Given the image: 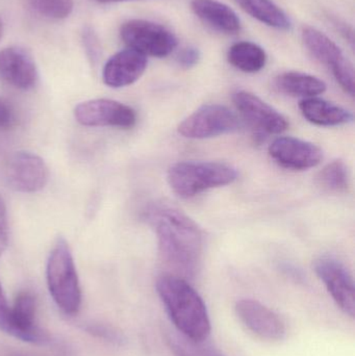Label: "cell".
I'll return each mask as SVG.
<instances>
[{
	"label": "cell",
	"mask_w": 355,
	"mask_h": 356,
	"mask_svg": "<svg viewBox=\"0 0 355 356\" xmlns=\"http://www.w3.org/2000/svg\"><path fill=\"white\" fill-rule=\"evenodd\" d=\"M227 60L242 72L256 73L266 66L267 54L258 44L238 42L229 48Z\"/></svg>",
	"instance_id": "cell-20"
},
{
	"label": "cell",
	"mask_w": 355,
	"mask_h": 356,
	"mask_svg": "<svg viewBox=\"0 0 355 356\" xmlns=\"http://www.w3.org/2000/svg\"><path fill=\"white\" fill-rule=\"evenodd\" d=\"M318 180L325 190L335 193L346 192L350 184L349 171L343 161H333L319 173Z\"/></svg>",
	"instance_id": "cell-23"
},
{
	"label": "cell",
	"mask_w": 355,
	"mask_h": 356,
	"mask_svg": "<svg viewBox=\"0 0 355 356\" xmlns=\"http://www.w3.org/2000/svg\"><path fill=\"white\" fill-rule=\"evenodd\" d=\"M0 330L12 336V323H10V309L6 301V295L0 284Z\"/></svg>",
	"instance_id": "cell-28"
},
{
	"label": "cell",
	"mask_w": 355,
	"mask_h": 356,
	"mask_svg": "<svg viewBox=\"0 0 355 356\" xmlns=\"http://www.w3.org/2000/svg\"><path fill=\"white\" fill-rule=\"evenodd\" d=\"M8 244V213L4 199L0 195V257Z\"/></svg>",
	"instance_id": "cell-29"
},
{
	"label": "cell",
	"mask_w": 355,
	"mask_h": 356,
	"mask_svg": "<svg viewBox=\"0 0 355 356\" xmlns=\"http://www.w3.org/2000/svg\"><path fill=\"white\" fill-rule=\"evenodd\" d=\"M302 35V41L310 54L321 64L325 65L333 72L342 89L354 97V65L346 58L341 48L327 35L314 27H304Z\"/></svg>",
	"instance_id": "cell-5"
},
{
	"label": "cell",
	"mask_w": 355,
	"mask_h": 356,
	"mask_svg": "<svg viewBox=\"0 0 355 356\" xmlns=\"http://www.w3.org/2000/svg\"><path fill=\"white\" fill-rule=\"evenodd\" d=\"M316 272L338 307L352 318L355 314L354 277L349 270L335 257L324 255L315 261Z\"/></svg>",
	"instance_id": "cell-9"
},
{
	"label": "cell",
	"mask_w": 355,
	"mask_h": 356,
	"mask_svg": "<svg viewBox=\"0 0 355 356\" xmlns=\"http://www.w3.org/2000/svg\"><path fill=\"white\" fill-rule=\"evenodd\" d=\"M95 1L100 2V3H110V2L126 1V0H95Z\"/></svg>",
	"instance_id": "cell-31"
},
{
	"label": "cell",
	"mask_w": 355,
	"mask_h": 356,
	"mask_svg": "<svg viewBox=\"0 0 355 356\" xmlns=\"http://www.w3.org/2000/svg\"><path fill=\"white\" fill-rule=\"evenodd\" d=\"M156 291L179 334L193 341L208 340L212 326L206 303L185 278L163 275Z\"/></svg>",
	"instance_id": "cell-2"
},
{
	"label": "cell",
	"mask_w": 355,
	"mask_h": 356,
	"mask_svg": "<svg viewBox=\"0 0 355 356\" xmlns=\"http://www.w3.org/2000/svg\"><path fill=\"white\" fill-rule=\"evenodd\" d=\"M83 40H85V48H87L88 52H90L91 58H96L97 56V42L95 41L94 38V33L92 31H85L83 35Z\"/></svg>",
	"instance_id": "cell-30"
},
{
	"label": "cell",
	"mask_w": 355,
	"mask_h": 356,
	"mask_svg": "<svg viewBox=\"0 0 355 356\" xmlns=\"http://www.w3.org/2000/svg\"><path fill=\"white\" fill-rule=\"evenodd\" d=\"M147 56L127 48L117 52L104 65V83L110 88H123L135 83L147 68Z\"/></svg>",
	"instance_id": "cell-15"
},
{
	"label": "cell",
	"mask_w": 355,
	"mask_h": 356,
	"mask_svg": "<svg viewBox=\"0 0 355 356\" xmlns=\"http://www.w3.org/2000/svg\"><path fill=\"white\" fill-rule=\"evenodd\" d=\"M120 35L129 48L154 58L168 56L179 44L177 38L170 29L142 19L125 22L121 26Z\"/></svg>",
	"instance_id": "cell-6"
},
{
	"label": "cell",
	"mask_w": 355,
	"mask_h": 356,
	"mask_svg": "<svg viewBox=\"0 0 355 356\" xmlns=\"http://www.w3.org/2000/svg\"><path fill=\"white\" fill-rule=\"evenodd\" d=\"M194 14L206 24L225 33H237L241 29V21L233 8L217 0H193Z\"/></svg>",
	"instance_id": "cell-17"
},
{
	"label": "cell",
	"mask_w": 355,
	"mask_h": 356,
	"mask_svg": "<svg viewBox=\"0 0 355 356\" xmlns=\"http://www.w3.org/2000/svg\"><path fill=\"white\" fill-rule=\"evenodd\" d=\"M77 122L88 127L133 129L137 123V113L131 106L112 99H93L81 102L75 108Z\"/></svg>",
	"instance_id": "cell-8"
},
{
	"label": "cell",
	"mask_w": 355,
	"mask_h": 356,
	"mask_svg": "<svg viewBox=\"0 0 355 356\" xmlns=\"http://www.w3.org/2000/svg\"><path fill=\"white\" fill-rule=\"evenodd\" d=\"M271 159L290 170L304 171L318 166L323 160L320 147L294 137H279L269 146Z\"/></svg>",
	"instance_id": "cell-12"
},
{
	"label": "cell",
	"mask_w": 355,
	"mask_h": 356,
	"mask_svg": "<svg viewBox=\"0 0 355 356\" xmlns=\"http://www.w3.org/2000/svg\"><path fill=\"white\" fill-rule=\"evenodd\" d=\"M241 125L237 115L226 106L206 104L179 125V133L187 139L204 140L235 133Z\"/></svg>",
	"instance_id": "cell-7"
},
{
	"label": "cell",
	"mask_w": 355,
	"mask_h": 356,
	"mask_svg": "<svg viewBox=\"0 0 355 356\" xmlns=\"http://www.w3.org/2000/svg\"><path fill=\"white\" fill-rule=\"evenodd\" d=\"M199 49L194 46H188V47L183 48L176 58L177 63L185 69L193 68L199 63Z\"/></svg>",
	"instance_id": "cell-27"
},
{
	"label": "cell",
	"mask_w": 355,
	"mask_h": 356,
	"mask_svg": "<svg viewBox=\"0 0 355 356\" xmlns=\"http://www.w3.org/2000/svg\"><path fill=\"white\" fill-rule=\"evenodd\" d=\"M85 330L93 336L104 339L108 342L114 343V344H123L124 343V337L114 328L108 327V326L102 325V324H94V325L88 326Z\"/></svg>",
	"instance_id": "cell-25"
},
{
	"label": "cell",
	"mask_w": 355,
	"mask_h": 356,
	"mask_svg": "<svg viewBox=\"0 0 355 356\" xmlns=\"http://www.w3.org/2000/svg\"><path fill=\"white\" fill-rule=\"evenodd\" d=\"M237 169L219 162H179L169 168L167 179L171 190L181 198H192L210 188L233 184Z\"/></svg>",
	"instance_id": "cell-3"
},
{
	"label": "cell",
	"mask_w": 355,
	"mask_h": 356,
	"mask_svg": "<svg viewBox=\"0 0 355 356\" xmlns=\"http://www.w3.org/2000/svg\"><path fill=\"white\" fill-rule=\"evenodd\" d=\"M168 343L175 356H224L208 340L193 341L181 334H171Z\"/></svg>",
	"instance_id": "cell-22"
},
{
	"label": "cell",
	"mask_w": 355,
	"mask_h": 356,
	"mask_svg": "<svg viewBox=\"0 0 355 356\" xmlns=\"http://www.w3.org/2000/svg\"><path fill=\"white\" fill-rule=\"evenodd\" d=\"M16 112L10 102L0 97V133L10 131L16 124Z\"/></svg>",
	"instance_id": "cell-26"
},
{
	"label": "cell",
	"mask_w": 355,
	"mask_h": 356,
	"mask_svg": "<svg viewBox=\"0 0 355 356\" xmlns=\"http://www.w3.org/2000/svg\"><path fill=\"white\" fill-rule=\"evenodd\" d=\"M2 29H3V25H2V21L0 20V38L2 35Z\"/></svg>",
	"instance_id": "cell-32"
},
{
	"label": "cell",
	"mask_w": 355,
	"mask_h": 356,
	"mask_svg": "<svg viewBox=\"0 0 355 356\" xmlns=\"http://www.w3.org/2000/svg\"><path fill=\"white\" fill-rule=\"evenodd\" d=\"M233 102L241 116L261 133L279 135L289 127L287 118L256 94L238 91Z\"/></svg>",
	"instance_id": "cell-11"
},
{
	"label": "cell",
	"mask_w": 355,
	"mask_h": 356,
	"mask_svg": "<svg viewBox=\"0 0 355 356\" xmlns=\"http://www.w3.org/2000/svg\"><path fill=\"white\" fill-rule=\"evenodd\" d=\"M299 110L308 122L318 127H340L354 121V115L349 111L321 98L302 99Z\"/></svg>",
	"instance_id": "cell-18"
},
{
	"label": "cell",
	"mask_w": 355,
	"mask_h": 356,
	"mask_svg": "<svg viewBox=\"0 0 355 356\" xmlns=\"http://www.w3.org/2000/svg\"><path fill=\"white\" fill-rule=\"evenodd\" d=\"M35 309L37 305L33 294L22 292L17 296L14 307L10 309L12 337L31 344H45L49 338L35 325Z\"/></svg>",
	"instance_id": "cell-16"
},
{
	"label": "cell",
	"mask_w": 355,
	"mask_h": 356,
	"mask_svg": "<svg viewBox=\"0 0 355 356\" xmlns=\"http://www.w3.org/2000/svg\"><path fill=\"white\" fill-rule=\"evenodd\" d=\"M0 79L19 90L33 89L38 81L35 62L22 48L8 47L0 51Z\"/></svg>",
	"instance_id": "cell-14"
},
{
	"label": "cell",
	"mask_w": 355,
	"mask_h": 356,
	"mask_svg": "<svg viewBox=\"0 0 355 356\" xmlns=\"http://www.w3.org/2000/svg\"><path fill=\"white\" fill-rule=\"evenodd\" d=\"M46 278L56 305L67 315H76L81 305V286L70 247L63 238H58L48 257Z\"/></svg>",
	"instance_id": "cell-4"
},
{
	"label": "cell",
	"mask_w": 355,
	"mask_h": 356,
	"mask_svg": "<svg viewBox=\"0 0 355 356\" xmlns=\"http://www.w3.org/2000/svg\"><path fill=\"white\" fill-rule=\"evenodd\" d=\"M237 2L252 18L268 26L281 31L291 29L289 17L272 0H237Z\"/></svg>",
	"instance_id": "cell-21"
},
{
	"label": "cell",
	"mask_w": 355,
	"mask_h": 356,
	"mask_svg": "<svg viewBox=\"0 0 355 356\" xmlns=\"http://www.w3.org/2000/svg\"><path fill=\"white\" fill-rule=\"evenodd\" d=\"M236 314L247 330L264 340L281 341L286 336V325L276 313L252 299L236 303Z\"/></svg>",
	"instance_id": "cell-13"
},
{
	"label": "cell",
	"mask_w": 355,
	"mask_h": 356,
	"mask_svg": "<svg viewBox=\"0 0 355 356\" xmlns=\"http://www.w3.org/2000/svg\"><path fill=\"white\" fill-rule=\"evenodd\" d=\"M6 177L10 188L21 193L43 190L49 179L45 162L37 154L19 152L6 164Z\"/></svg>",
	"instance_id": "cell-10"
},
{
	"label": "cell",
	"mask_w": 355,
	"mask_h": 356,
	"mask_svg": "<svg viewBox=\"0 0 355 356\" xmlns=\"http://www.w3.org/2000/svg\"><path fill=\"white\" fill-rule=\"evenodd\" d=\"M31 8L50 19H65L72 13L73 0H29Z\"/></svg>",
	"instance_id": "cell-24"
},
{
	"label": "cell",
	"mask_w": 355,
	"mask_h": 356,
	"mask_svg": "<svg viewBox=\"0 0 355 356\" xmlns=\"http://www.w3.org/2000/svg\"><path fill=\"white\" fill-rule=\"evenodd\" d=\"M143 219L156 232L163 263L175 272L174 275L185 280L195 277L204 252V234L199 226L165 203L146 207Z\"/></svg>",
	"instance_id": "cell-1"
},
{
	"label": "cell",
	"mask_w": 355,
	"mask_h": 356,
	"mask_svg": "<svg viewBox=\"0 0 355 356\" xmlns=\"http://www.w3.org/2000/svg\"><path fill=\"white\" fill-rule=\"evenodd\" d=\"M275 87L281 93L293 97H317L327 91V83L314 75L302 72H285L274 81Z\"/></svg>",
	"instance_id": "cell-19"
}]
</instances>
